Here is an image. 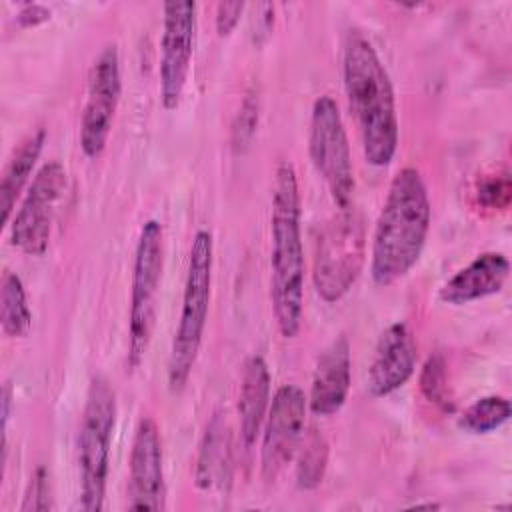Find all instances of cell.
I'll return each instance as SVG.
<instances>
[{
  "label": "cell",
  "mask_w": 512,
  "mask_h": 512,
  "mask_svg": "<svg viewBox=\"0 0 512 512\" xmlns=\"http://www.w3.org/2000/svg\"><path fill=\"white\" fill-rule=\"evenodd\" d=\"M0 326L8 338H24L32 326L26 290L16 272L6 270L0 288Z\"/></svg>",
  "instance_id": "ffe728a7"
},
{
  "label": "cell",
  "mask_w": 512,
  "mask_h": 512,
  "mask_svg": "<svg viewBox=\"0 0 512 512\" xmlns=\"http://www.w3.org/2000/svg\"><path fill=\"white\" fill-rule=\"evenodd\" d=\"M478 204L486 210H506L512 198V184L508 170L490 174L480 180L476 188Z\"/></svg>",
  "instance_id": "cb8c5ba5"
},
{
  "label": "cell",
  "mask_w": 512,
  "mask_h": 512,
  "mask_svg": "<svg viewBox=\"0 0 512 512\" xmlns=\"http://www.w3.org/2000/svg\"><path fill=\"white\" fill-rule=\"evenodd\" d=\"M432 222V206L422 174L400 168L376 218L370 246V276L376 286H392L420 260Z\"/></svg>",
  "instance_id": "6da1fadb"
},
{
  "label": "cell",
  "mask_w": 512,
  "mask_h": 512,
  "mask_svg": "<svg viewBox=\"0 0 512 512\" xmlns=\"http://www.w3.org/2000/svg\"><path fill=\"white\" fill-rule=\"evenodd\" d=\"M258 124V98L254 94H246L232 124V144L236 150L248 146Z\"/></svg>",
  "instance_id": "484cf974"
},
{
  "label": "cell",
  "mask_w": 512,
  "mask_h": 512,
  "mask_svg": "<svg viewBox=\"0 0 512 512\" xmlns=\"http://www.w3.org/2000/svg\"><path fill=\"white\" fill-rule=\"evenodd\" d=\"M420 392L422 396L434 404L438 410L452 414L456 410V400L448 382V368H446V360L440 352H434L422 366L420 378Z\"/></svg>",
  "instance_id": "603a6c76"
},
{
  "label": "cell",
  "mask_w": 512,
  "mask_h": 512,
  "mask_svg": "<svg viewBox=\"0 0 512 512\" xmlns=\"http://www.w3.org/2000/svg\"><path fill=\"white\" fill-rule=\"evenodd\" d=\"M350 370V342L340 334L318 356L308 394V408L312 414L332 416L344 406L352 382Z\"/></svg>",
  "instance_id": "9a60e30c"
},
{
  "label": "cell",
  "mask_w": 512,
  "mask_h": 512,
  "mask_svg": "<svg viewBox=\"0 0 512 512\" xmlns=\"http://www.w3.org/2000/svg\"><path fill=\"white\" fill-rule=\"evenodd\" d=\"M298 464H296V484L302 490H314L322 484L328 468V442L326 438L312 428L298 446Z\"/></svg>",
  "instance_id": "7402d4cb"
},
{
  "label": "cell",
  "mask_w": 512,
  "mask_h": 512,
  "mask_svg": "<svg viewBox=\"0 0 512 512\" xmlns=\"http://www.w3.org/2000/svg\"><path fill=\"white\" fill-rule=\"evenodd\" d=\"M510 272V262L502 252H482L468 266L460 268L440 288V300L450 306H464L498 294Z\"/></svg>",
  "instance_id": "2e32d148"
},
{
  "label": "cell",
  "mask_w": 512,
  "mask_h": 512,
  "mask_svg": "<svg viewBox=\"0 0 512 512\" xmlns=\"http://www.w3.org/2000/svg\"><path fill=\"white\" fill-rule=\"evenodd\" d=\"M212 266H214V242L208 230H198L192 238L184 294H182V310L178 318V326L172 338L170 356H168V388L170 392H180L198 358L202 336L210 310V294H212Z\"/></svg>",
  "instance_id": "277c9868"
},
{
  "label": "cell",
  "mask_w": 512,
  "mask_h": 512,
  "mask_svg": "<svg viewBox=\"0 0 512 512\" xmlns=\"http://www.w3.org/2000/svg\"><path fill=\"white\" fill-rule=\"evenodd\" d=\"M270 368L258 354L250 356L242 370L240 394H238V418L240 436L244 446H252L264 426L270 408Z\"/></svg>",
  "instance_id": "e0dca14e"
},
{
  "label": "cell",
  "mask_w": 512,
  "mask_h": 512,
  "mask_svg": "<svg viewBox=\"0 0 512 512\" xmlns=\"http://www.w3.org/2000/svg\"><path fill=\"white\" fill-rule=\"evenodd\" d=\"M46 20H50V10L42 4H26L16 14V22L22 28H34V26L46 22Z\"/></svg>",
  "instance_id": "83f0119b"
},
{
  "label": "cell",
  "mask_w": 512,
  "mask_h": 512,
  "mask_svg": "<svg viewBox=\"0 0 512 512\" xmlns=\"http://www.w3.org/2000/svg\"><path fill=\"white\" fill-rule=\"evenodd\" d=\"M120 94V56L116 44H108L94 58L88 74L86 104L80 120V148L88 158H98L104 152Z\"/></svg>",
  "instance_id": "30bf717a"
},
{
  "label": "cell",
  "mask_w": 512,
  "mask_h": 512,
  "mask_svg": "<svg viewBox=\"0 0 512 512\" xmlns=\"http://www.w3.org/2000/svg\"><path fill=\"white\" fill-rule=\"evenodd\" d=\"M342 78L368 164L384 168L398 150V114L394 88L372 42L350 30L342 52Z\"/></svg>",
  "instance_id": "7a4b0ae2"
},
{
  "label": "cell",
  "mask_w": 512,
  "mask_h": 512,
  "mask_svg": "<svg viewBox=\"0 0 512 512\" xmlns=\"http://www.w3.org/2000/svg\"><path fill=\"white\" fill-rule=\"evenodd\" d=\"M114 426L116 394L104 376H94L88 384L78 430L80 508L86 512L104 508Z\"/></svg>",
  "instance_id": "5b68a950"
},
{
  "label": "cell",
  "mask_w": 512,
  "mask_h": 512,
  "mask_svg": "<svg viewBox=\"0 0 512 512\" xmlns=\"http://www.w3.org/2000/svg\"><path fill=\"white\" fill-rule=\"evenodd\" d=\"M160 38V104L164 110L180 106L196 40V2H166L162 6Z\"/></svg>",
  "instance_id": "8fae6325"
},
{
  "label": "cell",
  "mask_w": 512,
  "mask_h": 512,
  "mask_svg": "<svg viewBox=\"0 0 512 512\" xmlns=\"http://www.w3.org/2000/svg\"><path fill=\"white\" fill-rule=\"evenodd\" d=\"M64 188L66 170L58 160H48L36 170L20 208L10 220L8 240L14 248L28 256H42L48 250L56 204Z\"/></svg>",
  "instance_id": "9c48e42d"
},
{
  "label": "cell",
  "mask_w": 512,
  "mask_h": 512,
  "mask_svg": "<svg viewBox=\"0 0 512 512\" xmlns=\"http://www.w3.org/2000/svg\"><path fill=\"white\" fill-rule=\"evenodd\" d=\"M228 466H230L228 428L222 422V418L214 414L200 442L196 470H194L196 486L200 490H210L218 484H224V478H228Z\"/></svg>",
  "instance_id": "d6986e66"
},
{
  "label": "cell",
  "mask_w": 512,
  "mask_h": 512,
  "mask_svg": "<svg viewBox=\"0 0 512 512\" xmlns=\"http://www.w3.org/2000/svg\"><path fill=\"white\" fill-rule=\"evenodd\" d=\"M308 152L336 206L350 208L356 188L352 152L338 102L328 94L318 96L312 104Z\"/></svg>",
  "instance_id": "ba28073f"
},
{
  "label": "cell",
  "mask_w": 512,
  "mask_h": 512,
  "mask_svg": "<svg viewBox=\"0 0 512 512\" xmlns=\"http://www.w3.org/2000/svg\"><path fill=\"white\" fill-rule=\"evenodd\" d=\"M52 508V484L50 472L44 466H38L30 476L22 510L24 512H44Z\"/></svg>",
  "instance_id": "d4e9b609"
},
{
  "label": "cell",
  "mask_w": 512,
  "mask_h": 512,
  "mask_svg": "<svg viewBox=\"0 0 512 512\" xmlns=\"http://www.w3.org/2000/svg\"><path fill=\"white\" fill-rule=\"evenodd\" d=\"M164 270V232L158 220H146L134 250L132 290H130V316H128V352L126 366L136 370L150 346L158 292Z\"/></svg>",
  "instance_id": "8992f818"
},
{
  "label": "cell",
  "mask_w": 512,
  "mask_h": 512,
  "mask_svg": "<svg viewBox=\"0 0 512 512\" xmlns=\"http://www.w3.org/2000/svg\"><path fill=\"white\" fill-rule=\"evenodd\" d=\"M244 8H246L244 2H220L216 6L214 24H216V32L220 38L232 34V30L238 26V22L242 18Z\"/></svg>",
  "instance_id": "4316f807"
},
{
  "label": "cell",
  "mask_w": 512,
  "mask_h": 512,
  "mask_svg": "<svg viewBox=\"0 0 512 512\" xmlns=\"http://www.w3.org/2000/svg\"><path fill=\"white\" fill-rule=\"evenodd\" d=\"M418 346L406 322L390 324L378 338L366 372V392L384 398L402 388L414 374Z\"/></svg>",
  "instance_id": "5bb4252c"
},
{
  "label": "cell",
  "mask_w": 512,
  "mask_h": 512,
  "mask_svg": "<svg viewBox=\"0 0 512 512\" xmlns=\"http://www.w3.org/2000/svg\"><path fill=\"white\" fill-rule=\"evenodd\" d=\"M306 410L308 396L300 386L284 384L274 392L262 426L260 468L266 482H274L296 456L304 436Z\"/></svg>",
  "instance_id": "7c38bea8"
},
{
  "label": "cell",
  "mask_w": 512,
  "mask_h": 512,
  "mask_svg": "<svg viewBox=\"0 0 512 512\" xmlns=\"http://www.w3.org/2000/svg\"><path fill=\"white\" fill-rule=\"evenodd\" d=\"M46 142V130L38 128L34 132H30L20 144L18 148L12 152L4 174H2V182H0V204H2V216L4 222L8 224L16 206V200L20 198L24 186L30 180V174L42 154Z\"/></svg>",
  "instance_id": "ac0fdd59"
},
{
  "label": "cell",
  "mask_w": 512,
  "mask_h": 512,
  "mask_svg": "<svg viewBox=\"0 0 512 512\" xmlns=\"http://www.w3.org/2000/svg\"><path fill=\"white\" fill-rule=\"evenodd\" d=\"M364 258V224L350 206L340 210L316 240L312 282L318 296L328 304L342 300L360 278Z\"/></svg>",
  "instance_id": "52a82bcc"
},
{
  "label": "cell",
  "mask_w": 512,
  "mask_h": 512,
  "mask_svg": "<svg viewBox=\"0 0 512 512\" xmlns=\"http://www.w3.org/2000/svg\"><path fill=\"white\" fill-rule=\"evenodd\" d=\"M510 412L512 406L506 396H482L458 416V428L468 434H490L508 422Z\"/></svg>",
  "instance_id": "44dd1931"
},
{
  "label": "cell",
  "mask_w": 512,
  "mask_h": 512,
  "mask_svg": "<svg viewBox=\"0 0 512 512\" xmlns=\"http://www.w3.org/2000/svg\"><path fill=\"white\" fill-rule=\"evenodd\" d=\"M302 208L296 170L290 162L276 168L272 190V254H270V298L278 332L294 338L304 312V246L300 228Z\"/></svg>",
  "instance_id": "3957f363"
},
{
  "label": "cell",
  "mask_w": 512,
  "mask_h": 512,
  "mask_svg": "<svg viewBox=\"0 0 512 512\" xmlns=\"http://www.w3.org/2000/svg\"><path fill=\"white\" fill-rule=\"evenodd\" d=\"M10 404H12V390L6 382L2 390V464L6 462L8 454V418H10Z\"/></svg>",
  "instance_id": "f1b7e54d"
},
{
  "label": "cell",
  "mask_w": 512,
  "mask_h": 512,
  "mask_svg": "<svg viewBox=\"0 0 512 512\" xmlns=\"http://www.w3.org/2000/svg\"><path fill=\"white\" fill-rule=\"evenodd\" d=\"M166 498L164 454L154 418L142 416L136 424L130 458L126 506L130 510H162Z\"/></svg>",
  "instance_id": "4fadbf2b"
}]
</instances>
